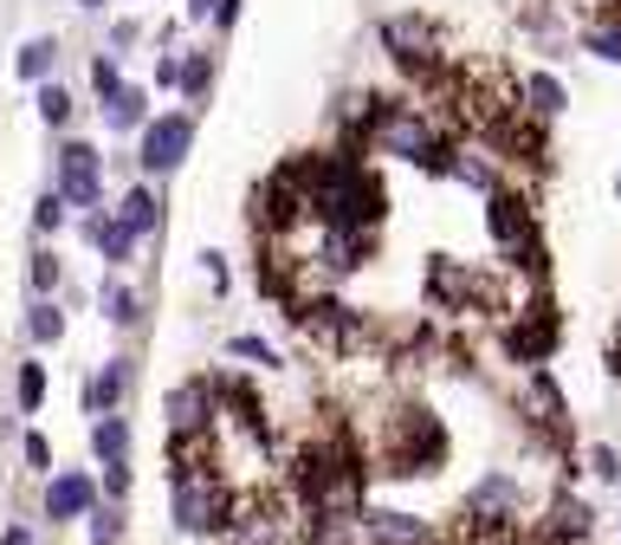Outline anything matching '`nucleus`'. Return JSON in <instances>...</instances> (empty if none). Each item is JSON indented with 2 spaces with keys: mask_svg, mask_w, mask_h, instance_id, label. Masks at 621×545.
I'll return each instance as SVG.
<instances>
[{
  "mask_svg": "<svg viewBox=\"0 0 621 545\" xmlns=\"http://www.w3.org/2000/svg\"><path fill=\"white\" fill-rule=\"evenodd\" d=\"M169 506H176V526L188 539H220L240 519L247 494H233L220 467H194V474H169Z\"/></svg>",
  "mask_w": 621,
  "mask_h": 545,
  "instance_id": "nucleus-1",
  "label": "nucleus"
},
{
  "mask_svg": "<svg viewBox=\"0 0 621 545\" xmlns=\"http://www.w3.org/2000/svg\"><path fill=\"white\" fill-rule=\"evenodd\" d=\"M447 462V428L428 409H395L389 416V442H382V467L389 474H428Z\"/></svg>",
  "mask_w": 621,
  "mask_h": 545,
  "instance_id": "nucleus-2",
  "label": "nucleus"
},
{
  "mask_svg": "<svg viewBox=\"0 0 621 545\" xmlns=\"http://www.w3.org/2000/svg\"><path fill=\"white\" fill-rule=\"evenodd\" d=\"M194 150V111H149V123L137 130V169H143L149 182H169L176 169L188 162Z\"/></svg>",
  "mask_w": 621,
  "mask_h": 545,
  "instance_id": "nucleus-3",
  "label": "nucleus"
},
{
  "mask_svg": "<svg viewBox=\"0 0 621 545\" xmlns=\"http://www.w3.org/2000/svg\"><path fill=\"white\" fill-rule=\"evenodd\" d=\"M104 162L110 156L98 143H84V137H59V150H52V189L66 195L72 208H104Z\"/></svg>",
  "mask_w": 621,
  "mask_h": 545,
  "instance_id": "nucleus-4",
  "label": "nucleus"
},
{
  "mask_svg": "<svg viewBox=\"0 0 621 545\" xmlns=\"http://www.w3.org/2000/svg\"><path fill=\"white\" fill-rule=\"evenodd\" d=\"M485 228L499 240V254L518 260V267H538L544 260V247H538V215H531V201L512 189H492L485 195Z\"/></svg>",
  "mask_w": 621,
  "mask_h": 545,
  "instance_id": "nucleus-5",
  "label": "nucleus"
},
{
  "mask_svg": "<svg viewBox=\"0 0 621 545\" xmlns=\"http://www.w3.org/2000/svg\"><path fill=\"white\" fill-rule=\"evenodd\" d=\"M98 501H104V494H98V480H91L84 467H52V474H46V519H52V526L84 519Z\"/></svg>",
  "mask_w": 621,
  "mask_h": 545,
  "instance_id": "nucleus-6",
  "label": "nucleus"
},
{
  "mask_svg": "<svg viewBox=\"0 0 621 545\" xmlns=\"http://www.w3.org/2000/svg\"><path fill=\"white\" fill-rule=\"evenodd\" d=\"M357 533H363V545H440L434 526L414 519V513H402V506H363Z\"/></svg>",
  "mask_w": 621,
  "mask_h": 545,
  "instance_id": "nucleus-7",
  "label": "nucleus"
},
{
  "mask_svg": "<svg viewBox=\"0 0 621 545\" xmlns=\"http://www.w3.org/2000/svg\"><path fill=\"white\" fill-rule=\"evenodd\" d=\"M117 221L137 234V240H162V182H149V176H137L130 189H123V201H117Z\"/></svg>",
  "mask_w": 621,
  "mask_h": 545,
  "instance_id": "nucleus-8",
  "label": "nucleus"
},
{
  "mask_svg": "<svg viewBox=\"0 0 621 545\" xmlns=\"http://www.w3.org/2000/svg\"><path fill=\"white\" fill-rule=\"evenodd\" d=\"M78 228H84V240L104 254V267H130V254H137V234L117 221V208H84V221H78Z\"/></svg>",
  "mask_w": 621,
  "mask_h": 545,
  "instance_id": "nucleus-9",
  "label": "nucleus"
},
{
  "mask_svg": "<svg viewBox=\"0 0 621 545\" xmlns=\"http://www.w3.org/2000/svg\"><path fill=\"white\" fill-rule=\"evenodd\" d=\"M595 533V513H589L577 494H557L544 513V526H538V545H583Z\"/></svg>",
  "mask_w": 621,
  "mask_h": 545,
  "instance_id": "nucleus-10",
  "label": "nucleus"
},
{
  "mask_svg": "<svg viewBox=\"0 0 621 545\" xmlns=\"http://www.w3.org/2000/svg\"><path fill=\"white\" fill-rule=\"evenodd\" d=\"M130 384H137V364H130V357H110L104 370H91V384H84V416H110V409H123Z\"/></svg>",
  "mask_w": 621,
  "mask_h": 545,
  "instance_id": "nucleus-11",
  "label": "nucleus"
},
{
  "mask_svg": "<svg viewBox=\"0 0 621 545\" xmlns=\"http://www.w3.org/2000/svg\"><path fill=\"white\" fill-rule=\"evenodd\" d=\"M550 345H557V318H550V306L524 311V325H512V331H505V350H512L518 364H531V370L550 357Z\"/></svg>",
  "mask_w": 621,
  "mask_h": 545,
  "instance_id": "nucleus-12",
  "label": "nucleus"
},
{
  "mask_svg": "<svg viewBox=\"0 0 621 545\" xmlns=\"http://www.w3.org/2000/svg\"><path fill=\"white\" fill-rule=\"evenodd\" d=\"M518 98H524V111L538 117V123H557V117L570 111V85L557 72H524L518 78Z\"/></svg>",
  "mask_w": 621,
  "mask_h": 545,
  "instance_id": "nucleus-13",
  "label": "nucleus"
},
{
  "mask_svg": "<svg viewBox=\"0 0 621 545\" xmlns=\"http://www.w3.org/2000/svg\"><path fill=\"white\" fill-rule=\"evenodd\" d=\"M98 111H104V130H110V137H137L156 105H149V85H123V91H117L110 105H98Z\"/></svg>",
  "mask_w": 621,
  "mask_h": 545,
  "instance_id": "nucleus-14",
  "label": "nucleus"
},
{
  "mask_svg": "<svg viewBox=\"0 0 621 545\" xmlns=\"http://www.w3.org/2000/svg\"><path fill=\"white\" fill-rule=\"evenodd\" d=\"M577 52L602 59V66H621V20L615 13H583V20H577Z\"/></svg>",
  "mask_w": 621,
  "mask_h": 545,
  "instance_id": "nucleus-15",
  "label": "nucleus"
},
{
  "mask_svg": "<svg viewBox=\"0 0 621 545\" xmlns=\"http://www.w3.org/2000/svg\"><path fill=\"white\" fill-rule=\"evenodd\" d=\"M208 98H214V52H208V46H188L182 52V105L201 117Z\"/></svg>",
  "mask_w": 621,
  "mask_h": 545,
  "instance_id": "nucleus-16",
  "label": "nucleus"
},
{
  "mask_svg": "<svg viewBox=\"0 0 621 545\" xmlns=\"http://www.w3.org/2000/svg\"><path fill=\"white\" fill-rule=\"evenodd\" d=\"M98 318L117 325V331H137V325H143V293L123 286V279H104V286H98Z\"/></svg>",
  "mask_w": 621,
  "mask_h": 545,
  "instance_id": "nucleus-17",
  "label": "nucleus"
},
{
  "mask_svg": "<svg viewBox=\"0 0 621 545\" xmlns=\"http://www.w3.org/2000/svg\"><path fill=\"white\" fill-rule=\"evenodd\" d=\"M59 33H33L20 52H13V72L27 78V85H46V78H59Z\"/></svg>",
  "mask_w": 621,
  "mask_h": 545,
  "instance_id": "nucleus-18",
  "label": "nucleus"
},
{
  "mask_svg": "<svg viewBox=\"0 0 621 545\" xmlns=\"http://www.w3.org/2000/svg\"><path fill=\"white\" fill-rule=\"evenodd\" d=\"M33 105H39V123L52 130V137H66L72 130V117H78V98L59 85V78H46V85H33Z\"/></svg>",
  "mask_w": 621,
  "mask_h": 545,
  "instance_id": "nucleus-19",
  "label": "nucleus"
},
{
  "mask_svg": "<svg viewBox=\"0 0 621 545\" xmlns=\"http://www.w3.org/2000/svg\"><path fill=\"white\" fill-rule=\"evenodd\" d=\"M91 455L98 462H130V423H123V409L91 416Z\"/></svg>",
  "mask_w": 621,
  "mask_h": 545,
  "instance_id": "nucleus-20",
  "label": "nucleus"
},
{
  "mask_svg": "<svg viewBox=\"0 0 621 545\" xmlns=\"http://www.w3.org/2000/svg\"><path fill=\"white\" fill-rule=\"evenodd\" d=\"M59 286H66L59 247H33V260H27V293H33V299H59Z\"/></svg>",
  "mask_w": 621,
  "mask_h": 545,
  "instance_id": "nucleus-21",
  "label": "nucleus"
},
{
  "mask_svg": "<svg viewBox=\"0 0 621 545\" xmlns=\"http://www.w3.org/2000/svg\"><path fill=\"white\" fill-rule=\"evenodd\" d=\"M453 182L492 195V189H499V169H492V156L479 150V143H460V156H453Z\"/></svg>",
  "mask_w": 621,
  "mask_h": 545,
  "instance_id": "nucleus-22",
  "label": "nucleus"
},
{
  "mask_svg": "<svg viewBox=\"0 0 621 545\" xmlns=\"http://www.w3.org/2000/svg\"><path fill=\"white\" fill-rule=\"evenodd\" d=\"M27 338H33L39 350H52L66 338V306H59V299H33V306H27Z\"/></svg>",
  "mask_w": 621,
  "mask_h": 545,
  "instance_id": "nucleus-23",
  "label": "nucleus"
},
{
  "mask_svg": "<svg viewBox=\"0 0 621 545\" xmlns=\"http://www.w3.org/2000/svg\"><path fill=\"white\" fill-rule=\"evenodd\" d=\"M84 526H91V545H123L130 513H123V501H98L91 513H84Z\"/></svg>",
  "mask_w": 621,
  "mask_h": 545,
  "instance_id": "nucleus-24",
  "label": "nucleus"
},
{
  "mask_svg": "<svg viewBox=\"0 0 621 545\" xmlns=\"http://www.w3.org/2000/svg\"><path fill=\"white\" fill-rule=\"evenodd\" d=\"M123 85H130V78H123V59L98 46V52H91V98H98V105H110V98H117Z\"/></svg>",
  "mask_w": 621,
  "mask_h": 545,
  "instance_id": "nucleus-25",
  "label": "nucleus"
},
{
  "mask_svg": "<svg viewBox=\"0 0 621 545\" xmlns=\"http://www.w3.org/2000/svg\"><path fill=\"white\" fill-rule=\"evenodd\" d=\"M13 403H20V416H39V409H46V364H39V357L20 364V377H13Z\"/></svg>",
  "mask_w": 621,
  "mask_h": 545,
  "instance_id": "nucleus-26",
  "label": "nucleus"
},
{
  "mask_svg": "<svg viewBox=\"0 0 621 545\" xmlns=\"http://www.w3.org/2000/svg\"><path fill=\"white\" fill-rule=\"evenodd\" d=\"M66 221H72V201H66L59 189H39V201H33V228L59 240V228H66Z\"/></svg>",
  "mask_w": 621,
  "mask_h": 545,
  "instance_id": "nucleus-27",
  "label": "nucleus"
},
{
  "mask_svg": "<svg viewBox=\"0 0 621 545\" xmlns=\"http://www.w3.org/2000/svg\"><path fill=\"white\" fill-rule=\"evenodd\" d=\"M227 357H247V364H259V370H279V350L266 345V338H253V331L227 338Z\"/></svg>",
  "mask_w": 621,
  "mask_h": 545,
  "instance_id": "nucleus-28",
  "label": "nucleus"
},
{
  "mask_svg": "<svg viewBox=\"0 0 621 545\" xmlns=\"http://www.w3.org/2000/svg\"><path fill=\"white\" fill-rule=\"evenodd\" d=\"M137 46H143V20H130V13H123V20H110V46H104V52L123 59V52H137Z\"/></svg>",
  "mask_w": 621,
  "mask_h": 545,
  "instance_id": "nucleus-29",
  "label": "nucleus"
},
{
  "mask_svg": "<svg viewBox=\"0 0 621 545\" xmlns=\"http://www.w3.org/2000/svg\"><path fill=\"white\" fill-rule=\"evenodd\" d=\"M589 474H595L602 487H615V480H621V455L609 448V442H595V448H589Z\"/></svg>",
  "mask_w": 621,
  "mask_h": 545,
  "instance_id": "nucleus-30",
  "label": "nucleus"
},
{
  "mask_svg": "<svg viewBox=\"0 0 621 545\" xmlns=\"http://www.w3.org/2000/svg\"><path fill=\"white\" fill-rule=\"evenodd\" d=\"M20 455H27V467H33V474H52V442H46L39 428H27V442H20Z\"/></svg>",
  "mask_w": 621,
  "mask_h": 545,
  "instance_id": "nucleus-31",
  "label": "nucleus"
},
{
  "mask_svg": "<svg viewBox=\"0 0 621 545\" xmlns=\"http://www.w3.org/2000/svg\"><path fill=\"white\" fill-rule=\"evenodd\" d=\"M156 91H182V52H156Z\"/></svg>",
  "mask_w": 621,
  "mask_h": 545,
  "instance_id": "nucleus-32",
  "label": "nucleus"
},
{
  "mask_svg": "<svg viewBox=\"0 0 621 545\" xmlns=\"http://www.w3.org/2000/svg\"><path fill=\"white\" fill-rule=\"evenodd\" d=\"M130 494V462H104V501H123Z\"/></svg>",
  "mask_w": 621,
  "mask_h": 545,
  "instance_id": "nucleus-33",
  "label": "nucleus"
},
{
  "mask_svg": "<svg viewBox=\"0 0 621 545\" xmlns=\"http://www.w3.org/2000/svg\"><path fill=\"white\" fill-rule=\"evenodd\" d=\"M240 20H247V0H220V7H214V20H208V27H214V33H233Z\"/></svg>",
  "mask_w": 621,
  "mask_h": 545,
  "instance_id": "nucleus-34",
  "label": "nucleus"
},
{
  "mask_svg": "<svg viewBox=\"0 0 621 545\" xmlns=\"http://www.w3.org/2000/svg\"><path fill=\"white\" fill-rule=\"evenodd\" d=\"M0 545H39V533L27 519H13V526H0Z\"/></svg>",
  "mask_w": 621,
  "mask_h": 545,
  "instance_id": "nucleus-35",
  "label": "nucleus"
},
{
  "mask_svg": "<svg viewBox=\"0 0 621 545\" xmlns=\"http://www.w3.org/2000/svg\"><path fill=\"white\" fill-rule=\"evenodd\" d=\"M214 7H220V0H182L188 27H208V20H214Z\"/></svg>",
  "mask_w": 621,
  "mask_h": 545,
  "instance_id": "nucleus-36",
  "label": "nucleus"
},
{
  "mask_svg": "<svg viewBox=\"0 0 621 545\" xmlns=\"http://www.w3.org/2000/svg\"><path fill=\"white\" fill-rule=\"evenodd\" d=\"M201 272H208L214 293H227V260H220V254H201Z\"/></svg>",
  "mask_w": 621,
  "mask_h": 545,
  "instance_id": "nucleus-37",
  "label": "nucleus"
},
{
  "mask_svg": "<svg viewBox=\"0 0 621 545\" xmlns=\"http://www.w3.org/2000/svg\"><path fill=\"white\" fill-rule=\"evenodd\" d=\"M78 13H110V7H117V0H72Z\"/></svg>",
  "mask_w": 621,
  "mask_h": 545,
  "instance_id": "nucleus-38",
  "label": "nucleus"
},
{
  "mask_svg": "<svg viewBox=\"0 0 621 545\" xmlns=\"http://www.w3.org/2000/svg\"><path fill=\"white\" fill-rule=\"evenodd\" d=\"M609 370L621 377V331H615V350H609Z\"/></svg>",
  "mask_w": 621,
  "mask_h": 545,
  "instance_id": "nucleus-39",
  "label": "nucleus"
},
{
  "mask_svg": "<svg viewBox=\"0 0 621 545\" xmlns=\"http://www.w3.org/2000/svg\"><path fill=\"white\" fill-rule=\"evenodd\" d=\"M615 195H621V176H615Z\"/></svg>",
  "mask_w": 621,
  "mask_h": 545,
  "instance_id": "nucleus-40",
  "label": "nucleus"
}]
</instances>
